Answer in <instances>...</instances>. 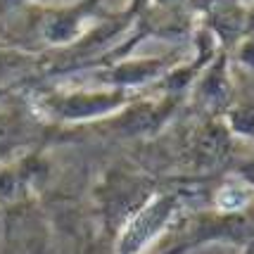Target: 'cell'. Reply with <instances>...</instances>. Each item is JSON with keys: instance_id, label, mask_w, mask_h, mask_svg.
Masks as SVG:
<instances>
[{"instance_id": "6da1fadb", "label": "cell", "mask_w": 254, "mask_h": 254, "mask_svg": "<svg viewBox=\"0 0 254 254\" xmlns=\"http://www.w3.org/2000/svg\"><path fill=\"white\" fill-rule=\"evenodd\" d=\"M219 204L223 209H240L245 204V192L238 188H223L219 192Z\"/></svg>"}]
</instances>
